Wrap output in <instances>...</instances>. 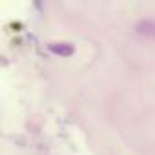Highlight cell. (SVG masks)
<instances>
[{
  "instance_id": "1",
  "label": "cell",
  "mask_w": 155,
  "mask_h": 155,
  "mask_svg": "<svg viewBox=\"0 0 155 155\" xmlns=\"http://www.w3.org/2000/svg\"><path fill=\"white\" fill-rule=\"evenodd\" d=\"M49 49L55 53V55H62V57H69L75 53V48L68 42H51L49 44Z\"/></svg>"
}]
</instances>
